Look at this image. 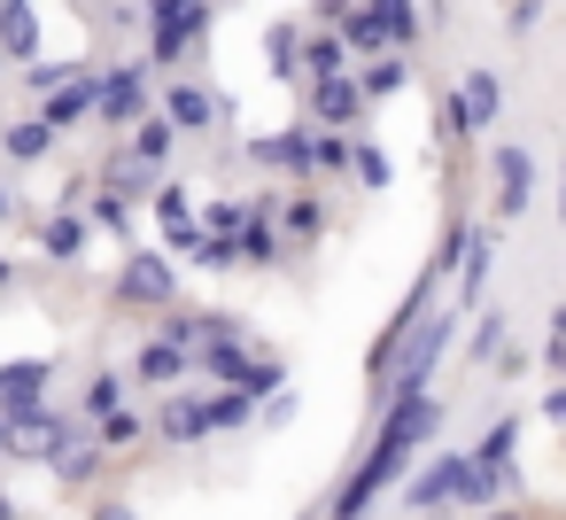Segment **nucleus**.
<instances>
[{
    "instance_id": "f257e3e1",
    "label": "nucleus",
    "mask_w": 566,
    "mask_h": 520,
    "mask_svg": "<svg viewBox=\"0 0 566 520\" xmlns=\"http://www.w3.org/2000/svg\"><path fill=\"white\" fill-rule=\"evenodd\" d=\"M458 342V311H434V319H419L411 326V342L396 350V365L373 381V412H388L396 396H419L427 381H434V365H442V350Z\"/></svg>"
},
{
    "instance_id": "f03ea898",
    "label": "nucleus",
    "mask_w": 566,
    "mask_h": 520,
    "mask_svg": "<svg viewBox=\"0 0 566 520\" xmlns=\"http://www.w3.org/2000/svg\"><path fill=\"white\" fill-rule=\"evenodd\" d=\"M195 365H210V373H218L226 388H241V396H272V388H280V365H272V357H249L241 342H202Z\"/></svg>"
},
{
    "instance_id": "7ed1b4c3",
    "label": "nucleus",
    "mask_w": 566,
    "mask_h": 520,
    "mask_svg": "<svg viewBox=\"0 0 566 520\" xmlns=\"http://www.w3.org/2000/svg\"><path fill=\"white\" fill-rule=\"evenodd\" d=\"M311 117H318V125H334V133H342V125H357V117H365V86H357L349 71L311 79Z\"/></svg>"
},
{
    "instance_id": "20e7f679",
    "label": "nucleus",
    "mask_w": 566,
    "mask_h": 520,
    "mask_svg": "<svg viewBox=\"0 0 566 520\" xmlns=\"http://www.w3.org/2000/svg\"><path fill=\"white\" fill-rule=\"evenodd\" d=\"M465 474H473V458H465V450H442V458L411 481V512H450V497L465 489Z\"/></svg>"
},
{
    "instance_id": "39448f33",
    "label": "nucleus",
    "mask_w": 566,
    "mask_h": 520,
    "mask_svg": "<svg viewBox=\"0 0 566 520\" xmlns=\"http://www.w3.org/2000/svg\"><path fill=\"white\" fill-rule=\"evenodd\" d=\"M527 195H535V164H527V148H496V226H512L520 210H527Z\"/></svg>"
},
{
    "instance_id": "423d86ee",
    "label": "nucleus",
    "mask_w": 566,
    "mask_h": 520,
    "mask_svg": "<svg viewBox=\"0 0 566 520\" xmlns=\"http://www.w3.org/2000/svg\"><path fill=\"white\" fill-rule=\"evenodd\" d=\"M117 295H125V303H171V257L133 249L125 272H117Z\"/></svg>"
},
{
    "instance_id": "0eeeda50",
    "label": "nucleus",
    "mask_w": 566,
    "mask_h": 520,
    "mask_svg": "<svg viewBox=\"0 0 566 520\" xmlns=\"http://www.w3.org/2000/svg\"><path fill=\"white\" fill-rule=\"evenodd\" d=\"M63 443H71V419H55V412H40V404L9 419V450H17V458H55Z\"/></svg>"
},
{
    "instance_id": "6e6552de",
    "label": "nucleus",
    "mask_w": 566,
    "mask_h": 520,
    "mask_svg": "<svg viewBox=\"0 0 566 520\" xmlns=\"http://www.w3.org/2000/svg\"><path fill=\"white\" fill-rule=\"evenodd\" d=\"M94 110H102L109 125H140V117H148V79H140V71H109Z\"/></svg>"
},
{
    "instance_id": "1a4fd4ad",
    "label": "nucleus",
    "mask_w": 566,
    "mask_h": 520,
    "mask_svg": "<svg viewBox=\"0 0 566 520\" xmlns=\"http://www.w3.org/2000/svg\"><path fill=\"white\" fill-rule=\"evenodd\" d=\"M164 117H171V125H179V133H210V125H226V102H218V94H202V86H187V79H179V86H171V94H164Z\"/></svg>"
},
{
    "instance_id": "9d476101",
    "label": "nucleus",
    "mask_w": 566,
    "mask_h": 520,
    "mask_svg": "<svg viewBox=\"0 0 566 520\" xmlns=\"http://www.w3.org/2000/svg\"><path fill=\"white\" fill-rule=\"evenodd\" d=\"M233 257H241V264H272V257H280V233H272V195H256V202H249V218H241V233H233Z\"/></svg>"
},
{
    "instance_id": "9b49d317",
    "label": "nucleus",
    "mask_w": 566,
    "mask_h": 520,
    "mask_svg": "<svg viewBox=\"0 0 566 520\" xmlns=\"http://www.w3.org/2000/svg\"><path fill=\"white\" fill-rule=\"evenodd\" d=\"M40 388H48V357H17V365H0V412H32L40 404Z\"/></svg>"
},
{
    "instance_id": "f8f14e48",
    "label": "nucleus",
    "mask_w": 566,
    "mask_h": 520,
    "mask_svg": "<svg viewBox=\"0 0 566 520\" xmlns=\"http://www.w3.org/2000/svg\"><path fill=\"white\" fill-rule=\"evenodd\" d=\"M458 110H465V125H473V133H489V125L504 117V86H496V71H465Z\"/></svg>"
},
{
    "instance_id": "ddd939ff",
    "label": "nucleus",
    "mask_w": 566,
    "mask_h": 520,
    "mask_svg": "<svg viewBox=\"0 0 566 520\" xmlns=\"http://www.w3.org/2000/svg\"><path fill=\"white\" fill-rule=\"evenodd\" d=\"M187 373H195V350H179V342H164V334L140 350V381H156V388H179Z\"/></svg>"
},
{
    "instance_id": "4468645a",
    "label": "nucleus",
    "mask_w": 566,
    "mask_h": 520,
    "mask_svg": "<svg viewBox=\"0 0 566 520\" xmlns=\"http://www.w3.org/2000/svg\"><path fill=\"white\" fill-rule=\"evenodd\" d=\"M218 419H210V404H195V396H171L164 412H156V435L164 443H195V435H210Z\"/></svg>"
},
{
    "instance_id": "2eb2a0df",
    "label": "nucleus",
    "mask_w": 566,
    "mask_h": 520,
    "mask_svg": "<svg viewBox=\"0 0 566 520\" xmlns=\"http://www.w3.org/2000/svg\"><path fill=\"white\" fill-rule=\"evenodd\" d=\"M0 48L32 63V48H40V17H32V0H0Z\"/></svg>"
},
{
    "instance_id": "dca6fc26",
    "label": "nucleus",
    "mask_w": 566,
    "mask_h": 520,
    "mask_svg": "<svg viewBox=\"0 0 566 520\" xmlns=\"http://www.w3.org/2000/svg\"><path fill=\"white\" fill-rule=\"evenodd\" d=\"M489 257H496V226L465 233V257H458V295H465V303L481 295V280H489Z\"/></svg>"
},
{
    "instance_id": "f3484780",
    "label": "nucleus",
    "mask_w": 566,
    "mask_h": 520,
    "mask_svg": "<svg viewBox=\"0 0 566 520\" xmlns=\"http://www.w3.org/2000/svg\"><path fill=\"white\" fill-rule=\"evenodd\" d=\"M148 17H156V32H179V40H195V32L210 24V0H148Z\"/></svg>"
},
{
    "instance_id": "a211bd4d",
    "label": "nucleus",
    "mask_w": 566,
    "mask_h": 520,
    "mask_svg": "<svg viewBox=\"0 0 566 520\" xmlns=\"http://www.w3.org/2000/svg\"><path fill=\"white\" fill-rule=\"evenodd\" d=\"M342 40H349L357 55H388V48H396L388 24H380V9H342Z\"/></svg>"
},
{
    "instance_id": "6ab92c4d",
    "label": "nucleus",
    "mask_w": 566,
    "mask_h": 520,
    "mask_svg": "<svg viewBox=\"0 0 566 520\" xmlns=\"http://www.w3.org/2000/svg\"><path fill=\"white\" fill-rule=\"evenodd\" d=\"M0 148H9L17 164H40V156L55 148V125H48V117H24V125H9V133H0Z\"/></svg>"
},
{
    "instance_id": "aec40b11",
    "label": "nucleus",
    "mask_w": 566,
    "mask_h": 520,
    "mask_svg": "<svg viewBox=\"0 0 566 520\" xmlns=\"http://www.w3.org/2000/svg\"><path fill=\"white\" fill-rule=\"evenodd\" d=\"M256 164H287V171H318L311 164V133H280V141H249Z\"/></svg>"
},
{
    "instance_id": "412c9836",
    "label": "nucleus",
    "mask_w": 566,
    "mask_h": 520,
    "mask_svg": "<svg viewBox=\"0 0 566 520\" xmlns=\"http://www.w3.org/2000/svg\"><path fill=\"white\" fill-rule=\"evenodd\" d=\"M102 458H109L102 443H78V435H71V443H63V450H55L48 466H55V474H63L71 489H78V481H94V474H102Z\"/></svg>"
},
{
    "instance_id": "4be33fe9",
    "label": "nucleus",
    "mask_w": 566,
    "mask_h": 520,
    "mask_svg": "<svg viewBox=\"0 0 566 520\" xmlns=\"http://www.w3.org/2000/svg\"><path fill=\"white\" fill-rule=\"evenodd\" d=\"M171 141H179V125H171L164 110L133 125V156H140V164H164V156H171Z\"/></svg>"
},
{
    "instance_id": "5701e85b",
    "label": "nucleus",
    "mask_w": 566,
    "mask_h": 520,
    "mask_svg": "<svg viewBox=\"0 0 566 520\" xmlns=\"http://www.w3.org/2000/svg\"><path fill=\"white\" fill-rule=\"evenodd\" d=\"M403 79H411V63H403V55H373V63L357 71V86H365V102H380V94H396Z\"/></svg>"
},
{
    "instance_id": "b1692460",
    "label": "nucleus",
    "mask_w": 566,
    "mask_h": 520,
    "mask_svg": "<svg viewBox=\"0 0 566 520\" xmlns=\"http://www.w3.org/2000/svg\"><path fill=\"white\" fill-rule=\"evenodd\" d=\"M512 435H520V419H496V427L473 443V466H481V474H504V466H512Z\"/></svg>"
},
{
    "instance_id": "393cba45",
    "label": "nucleus",
    "mask_w": 566,
    "mask_h": 520,
    "mask_svg": "<svg viewBox=\"0 0 566 520\" xmlns=\"http://www.w3.org/2000/svg\"><path fill=\"white\" fill-rule=\"evenodd\" d=\"M342 55H349V40H334L326 24H318V32L303 40V71H311V79H326V71H342Z\"/></svg>"
},
{
    "instance_id": "a878e982",
    "label": "nucleus",
    "mask_w": 566,
    "mask_h": 520,
    "mask_svg": "<svg viewBox=\"0 0 566 520\" xmlns=\"http://www.w3.org/2000/svg\"><path fill=\"white\" fill-rule=\"evenodd\" d=\"M78 249H86V218H71V210H55V218H48V257H55V264H71Z\"/></svg>"
},
{
    "instance_id": "bb28decb",
    "label": "nucleus",
    "mask_w": 566,
    "mask_h": 520,
    "mask_svg": "<svg viewBox=\"0 0 566 520\" xmlns=\"http://www.w3.org/2000/svg\"><path fill=\"white\" fill-rule=\"evenodd\" d=\"M434 141H442V148H465V141H473V125H465L458 94H434Z\"/></svg>"
},
{
    "instance_id": "cd10ccee",
    "label": "nucleus",
    "mask_w": 566,
    "mask_h": 520,
    "mask_svg": "<svg viewBox=\"0 0 566 520\" xmlns=\"http://www.w3.org/2000/svg\"><path fill=\"white\" fill-rule=\"evenodd\" d=\"M148 179H156V164H140L133 148L109 164V195H125V202H133V195H148Z\"/></svg>"
},
{
    "instance_id": "c85d7f7f",
    "label": "nucleus",
    "mask_w": 566,
    "mask_h": 520,
    "mask_svg": "<svg viewBox=\"0 0 566 520\" xmlns=\"http://www.w3.org/2000/svg\"><path fill=\"white\" fill-rule=\"evenodd\" d=\"M140 435H148V419H133V412L117 404V412H102V435H94V443H102V450H133Z\"/></svg>"
},
{
    "instance_id": "c756f323",
    "label": "nucleus",
    "mask_w": 566,
    "mask_h": 520,
    "mask_svg": "<svg viewBox=\"0 0 566 520\" xmlns=\"http://www.w3.org/2000/svg\"><path fill=\"white\" fill-rule=\"evenodd\" d=\"M272 71L280 79H303V32L295 24H272Z\"/></svg>"
},
{
    "instance_id": "7c9ffc66",
    "label": "nucleus",
    "mask_w": 566,
    "mask_h": 520,
    "mask_svg": "<svg viewBox=\"0 0 566 520\" xmlns=\"http://www.w3.org/2000/svg\"><path fill=\"white\" fill-rule=\"evenodd\" d=\"M349 171H357V179H365V187H373V195H380V187H388V156H380V148H373V141H349Z\"/></svg>"
},
{
    "instance_id": "2f4dec72",
    "label": "nucleus",
    "mask_w": 566,
    "mask_h": 520,
    "mask_svg": "<svg viewBox=\"0 0 566 520\" xmlns=\"http://www.w3.org/2000/svg\"><path fill=\"white\" fill-rule=\"evenodd\" d=\"M117 396H125V373H94V381H86V412H94V419L117 412Z\"/></svg>"
},
{
    "instance_id": "473e14b6",
    "label": "nucleus",
    "mask_w": 566,
    "mask_h": 520,
    "mask_svg": "<svg viewBox=\"0 0 566 520\" xmlns=\"http://www.w3.org/2000/svg\"><path fill=\"white\" fill-rule=\"evenodd\" d=\"M373 9H380V24H388V40L403 48L411 32H419V17H411V0H373Z\"/></svg>"
},
{
    "instance_id": "72a5a7b5",
    "label": "nucleus",
    "mask_w": 566,
    "mask_h": 520,
    "mask_svg": "<svg viewBox=\"0 0 566 520\" xmlns=\"http://www.w3.org/2000/svg\"><path fill=\"white\" fill-rule=\"evenodd\" d=\"M311 164H318V171H342V164H349V141H342V133H311Z\"/></svg>"
},
{
    "instance_id": "f704fd0d",
    "label": "nucleus",
    "mask_w": 566,
    "mask_h": 520,
    "mask_svg": "<svg viewBox=\"0 0 566 520\" xmlns=\"http://www.w3.org/2000/svg\"><path fill=\"white\" fill-rule=\"evenodd\" d=\"M318 226H326V218H318V202H311V195H295V202H287V233H295V241H318Z\"/></svg>"
},
{
    "instance_id": "c9c22d12",
    "label": "nucleus",
    "mask_w": 566,
    "mask_h": 520,
    "mask_svg": "<svg viewBox=\"0 0 566 520\" xmlns=\"http://www.w3.org/2000/svg\"><path fill=\"white\" fill-rule=\"evenodd\" d=\"M504 350V311H481V326H473V357H496Z\"/></svg>"
},
{
    "instance_id": "e433bc0d",
    "label": "nucleus",
    "mask_w": 566,
    "mask_h": 520,
    "mask_svg": "<svg viewBox=\"0 0 566 520\" xmlns=\"http://www.w3.org/2000/svg\"><path fill=\"white\" fill-rule=\"evenodd\" d=\"M249 404H256V396L226 388V396H210V419H218V427H241V419H249Z\"/></svg>"
},
{
    "instance_id": "4c0bfd02",
    "label": "nucleus",
    "mask_w": 566,
    "mask_h": 520,
    "mask_svg": "<svg viewBox=\"0 0 566 520\" xmlns=\"http://www.w3.org/2000/svg\"><path fill=\"white\" fill-rule=\"evenodd\" d=\"M156 218H164V226H187V218H195V210H187V187H164V195H156Z\"/></svg>"
},
{
    "instance_id": "58836bf2",
    "label": "nucleus",
    "mask_w": 566,
    "mask_h": 520,
    "mask_svg": "<svg viewBox=\"0 0 566 520\" xmlns=\"http://www.w3.org/2000/svg\"><path fill=\"white\" fill-rule=\"evenodd\" d=\"M94 226H109V233H125V195H94Z\"/></svg>"
},
{
    "instance_id": "ea45409f",
    "label": "nucleus",
    "mask_w": 566,
    "mask_h": 520,
    "mask_svg": "<svg viewBox=\"0 0 566 520\" xmlns=\"http://www.w3.org/2000/svg\"><path fill=\"white\" fill-rule=\"evenodd\" d=\"M24 79H32V94H55V86H63V79H71V71H55V63H32V71H24Z\"/></svg>"
},
{
    "instance_id": "a19ab883",
    "label": "nucleus",
    "mask_w": 566,
    "mask_h": 520,
    "mask_svg": "<svg viewBox=\"0 0 566 520\" xmlns=\"http://www.w3.org/2000/svg\"><path fill=\"white\" fill-rule=\"evenodd\" d=\"M241 218H249L241 202H218V210H210V226H218V233H241Z\"/></svg>"
},
{
    "instance_id": "79ce46f5",
    "label": "nucleus",
    "mask_w": 566,
    "mask_h": 520,
    "mask_svg": "<svg viewBox=\"0 0 566 520\" xmlns=\"http://www.w3.org/2000/svg\"><path fill=\"white\" fill-rule=\"evenodd\" d=\"M342 9L349 0H311V24H342Z\"/></svg>"
},
{
    "instance_id": "37998d69",
    "label": "nucleus",
    "mask_w": 566,
    "mask_h": 520,
    "mask_svg": "<svg viewBox=\"0 0 566 520\" xmlns=\"http://www.w3.org/2000/svg\"><path fill=\"white\" fill-rule=\"evenodd\" d=\"M543 419H551V427L566 419V388H551V396H543Z\"/></svg>"
},
{
    "instance_id": "c03bdc74",
    "label": "nucleus",
    "mask_w": 566,
    "mask_h": 520,
    "mask_svg": "<svg viewBox=\"0 0 566 520\" xmlns=\"http://www.w3.org/2000/svg\"><path fill=\"white\" fill-rule=\"evenodd\" d=\"M94 520H140L133 505H94Z\"/></svg>"
},
{
    "instance_id": "a18cd8bd",
    "label": "nucleus",
    "mask_w": 566,
    "mask_h": 520,
    "mask_svg": "<svg viewBox=\"0 0 566 520\" xmlns=\"http://www.w3.org/2000/svg\"><path fill=\"white\" fill-rule=\"evenodd\" d=\"M551 342H566V303H558V311H551Z\"/></svg>"
},
{
    "instance_id": "49530a36",
    "label": "nucleus",
    "mask_w": 566,
    "mask_h": 520,
    "mask_svg": "<svg viewBox=\"0 0 566 520\" xmlns=\"http://www.w3.org/2000/svg\"><path fill=\"white\" fill-rule=\"evenodd\" d=\"M551 373H558V381H566V342H551Z\"/></svg>"
},
{
    "instance_id": "de8ad7c7",
    "label": "nucleus",
    "mask_w": 566,
    "mask_h": 520,
    "mask_svg": "<svg viewBox=\"0 0 566 520\" xmlns=\"http://www.w3.org/2000/svg\"><path fill=\"white\" fill-rule=\"evenodd\" d=\"M481 520H527V512H512V505H489V512H481Z\"/></svg>"
},
{
    "instance_id": "09e8293b",
    "label": "nucleus",
    "mask_w": 566,
    "mask_h": 520,
    "mask_svg": "<svg viewBox=\"0 0 566 520\" xmlns=\"http://www.w3.org/2000/svg\"><path fill=\"white\" fill-rule=\"evenodd\" d=\"M9 280H17V264H9V257H0V288H9Z\"/></svg>"
},
{
    "instance_id": "8fccbe9b",
    "label": "nucleus",
    "mask_w": 566,
    "mask_h": 520,
    "mask_svg": "<svg viewBox=\"0 0 566 520\" xmlns=\"http://www.w3.org/2000/svg\"><path fill=\"white\" fill-rule=\"evenodd\" d=\"M0 450H9V412H0Z\"/></svg>"
},
{
    "instance_id": "3c124183",
    "label": "nucleus",
    "mask_w": 566,
    "mask_h": 520,
    "mask_svg": "<svg viewBox=\"0 0 566 520\" xmlns=\"http://www.w3.org/2000/svg\"><path fill=\"white\" fill-rule=\"evenodd\" d=\"M0 520H17V505H9V497H0Z\"/></svg>"
},
{
    "instance_id": "603ef678",
    "label": "nucleus",
    "mask_w": 566,
    "mask_h": 520,
    "mask_svg": "<svg viewBox=\"0 0 566 520\" xmlns=\"http://www.w3.org/2000/svg\"><path fill=\"white\" fill-rule=\"evenodd\" d=\"M0 218H9V187H0Z\"/></svg>"
}]
</instances>
